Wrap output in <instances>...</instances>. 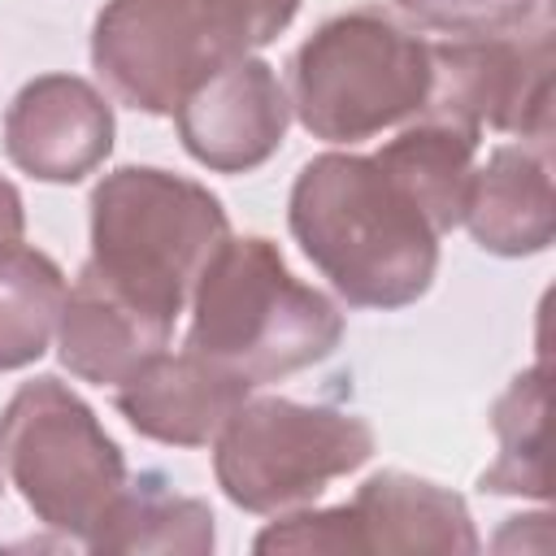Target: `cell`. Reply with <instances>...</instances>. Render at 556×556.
<instances>
[{"mask_svg": "<svg viewBox=\"0 0 556 556\" xmlns=\"http://www.w3.org/2000/svg\"><path fill=\"white\" fill-rule=\"evenodd\" d=\"M248 395L252 382L182 348V352H156L117 387L113 400L135 434L169 447H204L222 434V426Z\"/></svg>", "mask_w": 556, "mask_h": 556, "instance_id": "cell-11", "label": "cell"}, {"mask_svg": "<svg viewBox=\"0 0 556 556\" xmlns=\"http://www.w3.org/2000/svg\"><path fill=\"white\" fill-rule=\"evenodd\" d=\"M426 96L430 39L382 4L321 22L291 56V113L326 143H361L413 122Z\"/></svg>", "mask_w": 556, "mask_h": 556, "instance_id": "cell-4", "label": "cell"}, {"mask_svg": "<svg viewBox=\"0 0 556 556\" xmlns=\"http://www.w3.org/2000/svg\"><path fill=\"white\" fill-rule=\"evenodd\" d=\"M287 226L348 308H408L434 282L443 235L378 156L321 152L304 161Z\"/></svg>", "mask_w": 556, "mask_h": 556, "instance_id": "cell-1", "label": "cell"}, {"mask_svg": "<svg viewBox=\"0 0 556 556\" xmlns=\"http://www.w3.org/2000/svg\"><path fill=\"white\" fill-rule=\"evenodd\" d=\"M87 208V265L165 321H178L200 269L230 239L222 200L161 165H117L91 187Z\"/></svg>", "mask_w": 556, "mask_h": 556, "instance_id": "cell-3", "label": "cell"}, {"mask_svg": "<svg viewBox=\"0 0 556 556\" xmlns=\"http://www.w3.org/2000/svg\"><path fill=\"white\" fill-rule=\"evenodd\" d=\"M213 508L195 495H178L161 473L126 478L87 552H213Z\"/></svg>", "mask_w": 556, "mask_h": 556, "instance_id": "cell-16", "label": "cell"}, {"mask_svg": "<svg viewBox=\"0 0 556 556\" xmlns=\"http://www.w3.org/2000/svg\"><path fill=\"white\" fill-rule=\"evenodd\" d=\"M252 547L256 552H361L348 504H334V508H308V504L291 508L287 517L265 526L252 539Z\"/></svg>", "mask_w": 556, "mask_h": 556, "instance_id": "cell-20", "label": "cell"}, {"mask_svg": "<svg viewBox=\"0 0 556 556\" xmlns=\"http://www.w3.org/2000/svg\"><path fill=\"white\" fill-rule=\"evenodd\" d=\"M248 52L208 0H104L91 26V70L135 113L169 117L217 65Z\"/></svg>", "mask_w": 556, "mask_h": 556, "instance_id": "cell-7", "label": "cell"}, {"mask_svg": "<svg viewBox=\"0 0 556 556\" xmlns=\"http://www.w3.org/2000/svg\"><path fill=\"white\" fill-rule=\"evenodd\" d=\"M534 4H552V0H534Z\"/></svg>", "mask_w": 556, "mask_h": 556, "instance_id": "cell-23", "label": "cell"}, {"mask_svg": "<svg viewBox=\"0 0 556 556\" xmlns=\"http://www.w3.org/2000/svg\"><path fill=\"white\" fill-rule=\"evenodd\" d=\"M547 369L534 365L508 382V391L491 408V430L500 439V456L482 469L478 486L491 495H534L547 500Z\"/></svg>", "mask_w": 556, "mask_h": 556, "instance_id": "cell-18", "label": "cell"}, {"mask_svg": "<svg viewBox=\"0 0 556 556\" xmlns=\"http://www.w3.org/2000/svg\"><path fill=\"white\" fill-rule=\"evenodd\" d=\"M174 126L187 156L204 169L252 174L282 148L291 100L269 61L239 52L187 91V100L174 109Z\"/></svg>", "mask_w": 556, "mask_h": 556, "instance_id": "cell-9", "label": "cell"}, {"mask_svg": "<svg viewBox=\"0 0 556 556\" xmlns=\"http://www.w3.org/2000/svg\"><path fill=\"white\" fill-rule=\"evenodd\" d=\"M361 552H478L469 504L417 473L382 469L369 473L348 500Z\"/></svg>", "mask_w": 556, "mask_h": 556, "instance_id": "cell-14", "label": "cell"}, {"mask_svg": "<svg viewBox=\"0 0 556 556\" xmlns=\"http://www.w3.org/2000/svg\"><path fill=\"white\" fill-rule=\"evenodd\" d=\"M374 426L356 413L248 395L213 439V473L235 508L269 517L304 508L334 478L356 473L374 456Z\"/></svg>", "mask_w": 556, "mask_h": 556, "instance_id": "cell-6", "label": "cell"}, {"mask_svg": "<svg viewBox=\"0 0 556 556\" xmlns=\"http://www.w3.org/2000/svg\"><path fill=\"white\" fill-rule=\"evenodd\" d=\"M391 4L413 30H434L443 39L552 26V4H534V0H391Z\"/></svg>", "mask_w": 556, "mask_h": 556, "instance_id": "cell-19", "label": "cell"}, {"mask_svg": "<svg viewBox=\"0 0 556 556\" xmlns=\"http://www.w3.org/2000/svg\"><path fill=\"white\" fill-rule=\"evenodd\" d=\"M478 143H482V130H473V126H460V122H447L434 113H417L374 156L408 187V195L426 208L434 230L447 235L452 226H460L469 178L478 165Z\"/></svg>", "mask_w": 556, "mask_h": 556, "instance_id": "cell-15", "label": "cell"}, {"mask_svg": "<svg viewBox=\"0 0 556 556\" xmlns=\"http://www.w3.org/2000/svg\"><path fill=\"white\" fill-rule=\"evenodd\" d=\"M0 465L35 521L83 547L130 478L96 408L52 374L22 382L0 408Z\"/></svg>", "mask_w": 556, "mask_h": 556, "instance_id": "cell-5", "label": "cell"}, {"mask_svg": "<svg viewBox=\"0 0 556 556\" xmlns=\"http://www.w3.org/2000/svg\"><path fill=\"white\" fill-rule=\"evenodd\" d=\"M208 4L230 22V30H235L248 48L274 43V39L291 26V17H295V9H300V0H208Z\"/></svg>", "mask_w": 556, "mask_h": 556, "instance_id": "cell-21", "label": "cell"}, {"mask_svg": "<svg viewBox=\"0 0 556 556\" xmlns=\"http://www.w3.org/2000/svg\"><path fill=\"white\" fill-rule=\"evenodd\" d=\"M65 291V274L48 252L22 239L0 243V374L26 369L48 352Z\"/></svg>", "mask_w": 556, "mask_h": 556, "instance_id": "cell-17", "label": "cell"}, {"mask_svg": "<svg viewBox=\"0 0 556 556\" xmlns=\"http://www.w3.org/2000/svg\"><path fill=\"white\" fill-rule=\"evenodd\" d=\"M421 113L552 143V26L430 39V96Z\"/></svg>", "mask_w": 556, "mask_h": 556, "instance_id": "cell-8", "label": "cell"}, {"mask_svg": "<svg viewBox=\"0 0 556 556\" xmlns=\"http://www.w3.org/2000/svg\"><path fill=\"white\" fill-rule=\"evenodd\" d=\"M22 230H26V204H22V191L0 174V243L22 239Z\"/></svg>", "mask_w": 556, "mask_h": 556, "instance_id": "cell-22", "label": "cell"}, {"mask_svg": "<svg viewBox=\"0 0 556 556\" xmlns=\"http://www.w3.org/2000/svg\"><path fill=\"white\" fill-rule=\"evenodd\" d=\"M113 104L78 74H39L4 109V156L39 182H83L113 152Z\"/></svg>", "mask_w": 556, "mask_h": 556, "instance_id": "cell-10", "label": "cell"}, {"mask_svg": "<svg viewBox=\"0 0 556 556\" xmlns=\"http://www.w3.org/2000/svg\"><path fill=\"white\" fill-rule=\"evenodd\" d=\"M339 339V304L300 282L265 235H230L191 287L187 348L252 387L326 361Z\"/></svg>", "mask_w": 556, "mask_h": 556, "instance_id": "cell-2", "label": "cell"}, {"mask_svg": "<svg viewBox=\"0 0 556 556\" xmlns=\"http://www.w3.org/2000/svg\"><path fill=\"white\" fill-rule=\"evenodd\" d=\"M460 222L491 256H539L556 235L552 143H500L473 165Z\"/></svg>", "mask_w": 556, "mask_h": 556, "instance_id": "cell-13", "label": "cell"}, {"mask_svg": "<svg viewBox=\"0 0 556 556\" xmlns=\"http://www.w3.org/2000/svg\"><path fill=\"white\" fill-rule=\"evenodd\" d=\"M169 339L174 321L135 304L91 265L78 269L56 321V356L74 378L96 387H122L139 365L165 352Z\"/></svg>", "mask_w": 556, "mask_h": 556, "instance_id": "cell-12", "label": "cell"}]
</instances>
